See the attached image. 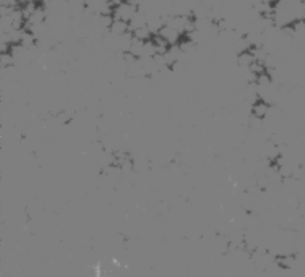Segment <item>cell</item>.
Segmentation results:
<instances>
[{"label": "cell", "instance_id": "1", "mask_svg": "<svg viewBox=\"0 0 305 277\" xmlns=\"http://www.w3.org/2000/svg\"><path fill=\"white\" fill-rule=\"evenodd\" d=\"M138 12H140V7L135 2H132V0H125V2L114 5L112 17L117 20H123V21L130 23V20L134 18Z\"/></svg>", "mask_w": 305, "mask_h": 277}, {"label": "cell", "instance_id": "2", "mask_svg": "<svg viewBox=\"0 0 305 277\" xmlns=\"http://www.w3.org/2000/svg\"><path fill=\"white\" fill-rule=\"evenodd\" d=\"M86 12L93 15H112L114 2L112 0H84Z\"/></svg>", "mask_w": 305, "mask_h": 277}, {"label": "cell", "instance_id": "3", "mask_svg": "<svg viewBox=\"0 0 305 277\" xmlns=\"http://www.w3.org/2000/svg\"><path fill=\"white\" fill-rule=\"evenodd\" d=\"M164 41H166L169 45H176V44H181V41H182V36L184 34H181L179 31H176L174 28H170V26H167V25H164L162 28H161V31L158 33Z\"/></svg>", "mask_w": 305, "mask_h": 277}, {"label": "cell", "instance_id": "4", "mask_svg": "<svg viewBox=\"0 0 305 277\" xmlns=\"http://www.w3.org/2000/svg\"><path fill=\"white\" fill-rule=\"evenodd\" d=\"M270 109H271L270 102L260 97V99H258V101L252 105V115H255V117H258V119L263 120V119L270 114Z\"/></svg>", "mask_w": 305, "mask_h": 277}, {"label": "cell", "instance_id": "5", "mask_svg": "<svg viewBox=\"0 0 305 277\" xmlns=\"http://www.w3.org/2000/svg\"><path fill=\"white\" fill-rule=\"evenodd\" d=\"M255 62H256V57H255V53H253L252 49L245 50V52H240L237 56V65L240 68H250L255 64Z\"/></svg>", "mask_w": 305, "mask_h": 277}, {"label": "cell", "instance_id": "6", "mask_svg": "<svg viewBox=\"0 0 305 277\" xmlns=\"http://www.w3.org/2000/svg\"><path fill=\"white\" fill-rule=\"evenodd\" d=\"M109 31H111V33H114V34H117V36H123V34L130 33L132 29H130V23L128 21L114 18V21H112L111 28H109Z\"/></svg>", "mask_w": 305, "mask_h": 277}, {"label": "cell", "instance_id": "7", "mask_svg": "<svg viewBox=\"0 0 305 277\" xmlns=\"http://www.w3.org/2000/svg\"><path fill=\"white\" fill-rule=\"evenodd\" d=\"M145 26H148V13L140 10L135 17L130 20V29H132V33H134L135 29L145 28Z\"/></svg>", "mask_w": 305, "mask_h": 277}, {"label": "cell", "instance_id": "8", "mask_svg": "<svg viewBox=\"0 0 305 277\" xmlns=\"http://www.w3.org/2000/svg\"><path fill=\"white\" fill-rule=\"evenodd\" d=\"M134 36L137 37V39L148 41V39H151V37H153V33H151V29H150V28L145 26V28L135 29V31H134Z\"/></svg>", "mask_w": 305, "mask_h": 277}, {"label": "cell", "instance_id": "9", "mask_svg": "<svg viewBox=\"0 0 305 277\" xmlns=\"http://www.w3.org/2000/svg\"><path fill=\"white\" fill-rule=\"evenodd\" d=\"M112 2H114V5H115V4H120V2H125V0H112Z\"/></svg>", "mask_w": 305, "mask_h": 277}, {"label": "cell", "instance_id": "10", "mask_svg": "<svg viewBox=\"0 0 305 277\" xmlns=\"http://www.w3.org/2000/svg\"><path fill=\"white\" fill-rule=\"evenodd\" d=\"M302 2H305V0H302Z\"/></svg>", "mask_w": 305, "mask_h": 277}]
</instances>
